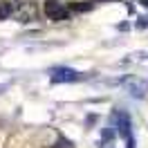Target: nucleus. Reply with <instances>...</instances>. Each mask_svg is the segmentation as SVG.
Returning a JSON list of instances; mask_svg holds the SVG:
<instances>
[{"label":"nucleus","mask_w":148,"mask_h":148,"mask_svg":"<svg viewBox=\"0 0 148 148\" xmlns=\"http://www.w3.org/2000/svg\"><path fill=\"white\" fill-rule=\"evenodd\" d=\"M14 16L18 23H32L36 20L38 9H36V2L34 0H14Z\"/></svg>","instance_id":"f257e3e1"},{"label":"nucleus","mask_w":148,"mask_h":148,"mask_svg":"<svg viewBox=\"0 0 148 148\" xmlns=\"http://www.w3.org/2000/svg\"><path fill=\"white\" fill-rule=\"evenodd\" d=\"M45 14H47V16H49L52 20H65L70 11L63 7V2H58V0H47V5H45Z\"/></svg>","instance_id":"f03ea898"},{"label":"nucleus","mask_w":148,"mask_h":148,"mask_svg":"<svg viewBox=\"0 0 148 148\" xmlns=\"http://www.w3.org/2000/svg\"><path fill=\"white\" fill-rule=\"evenodd\" d=\"M67 81H79V72L67 67H58L52 72V83H67Z\"/></svg>","instance_id":"7ed1b4c3"},{"label":"nucleus","mask_w":148,"mask_h":148,"mask_svg":"<svg viewBox=\"0 0 148 148\" xmlns=\"http://www.w3.org/2000/svg\"><path fill=\"white\" fill-rule=\"evenodd\" d=\"M9 16H14V5L9 0H0V20H7Z\"/></svg>","instance_id":"20e7f679"},{"label":"nucleus","mask_w":148,"mask_h":148,"mask_svg":"<svg viewBox=\"0 0 148 148\" xmlns=\"http://www.w3.org/2000/svg\"><path fill=\"white\" fill-rule=\"evenodd\" d=\"M94 2H101V0H94Z\"/></svg>","instance_id":"39448f33"},{"label":"nucleus","mask_w":148,"mask_h":148,"mask_svg":"<svg viewBox=\"0 0 148 148\" xmlns=\"http://www.w3.org/2000/svg\"><path fill=\"white\" fill-rule=\"evenodd\" d=\"M65 2H72V0H65Z\"/></svg>","instance_id":"423d86ee"}]
</instances>
